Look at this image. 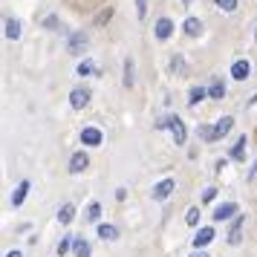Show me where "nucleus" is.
Wrapping results in <instances>:
<instances>
[{
	"label": "nucleus",
	"instance_id": "nucleus-20",
	"mask_svg": "<svg viewBox=\"0 0 257 257\" xmlns=\"http://www.w3.org/2000/svg\"><path fill=\"white\" fill-rule=\"evenodd\" d=\"M199 32H202V24H199L197 18H188L185 21V35L194 38V35H199Z\"/></svg>",
	"mask_w": 257,
	"mask_h": 257
},
{
	"label": "nucleus",
	"instance_id": "nucleus-19",
	"mask_svg": "<svg viewBox=\"0 0 257 257\" xmlns=\"http://www.w3.org/2000/svg\"><path fill=\"white\" fill-rule=\"evenodd\" d=\"M208 95H211V98H222V95H225V84H222L220 78H214L211 87H208Z\"/></svg>",
	"mask_w": 257,
	"mask_h": 257
},
{
	"label": "nucleus",
	"instance_id": "nucleus-2",
	"mask_svg": "<svg viewBox=\"0 0 257 257\" xmlns=\"http://www.w3.org/2000/svg\"><path fill=\"white\" fill-rule=\"evenodd\" d=\"M231 127H234V118H231V116H222L220 121L214 124V127H199L197 133H199L205 142H217V139H222V136H225Z\"/></svg>",
	"mask_w": 257,
	"mask_h": 257
},
{
	"label": "nucleus",
	"instance_id": "nucleus-23",
	"mask_svg": "<svg viewBox=\"0 0 257 257\" xmlns=\"http://www.w3.org/2000/svg\"><path fill=\"white\" fill-rule=\"evenodd\" d=\"M98 217H101V205H98V202H90V208H87V220L98 222Z\"/></svg>",
	"mask_w": 257,
	"mask_h": 257
},
{
	"label": "nucleus",
	"instance_id": "nucleus-33",
	"mask_svg": "<svg viewBox=\"0 0 257 257\" xmlns=\"http://www.w3.org/2000/svg\"><path fill=\"white\" fill-rule=\"evenodd\" d=\"M6 257H24V251H18V248H15V251H9Z\"/></svg>",
	"mask_w": 257,
	"mask_h": 257
},
{
	"label": "nucleus",
	"instance_id": "nucleus-16",
	"mask_svg": "<svg viewBox=\"0 0 257 257\" xmlns=\"http://www.w3.org/2000/svg\"><path fill=\"white\" fill-rule=\"evenodd\" d=\"M72 254L75 257H90V243H87L84 237H75V240H72Z\"/></svg>",
	"mask_w": 257,
	"mask_h": 257
},
{
	"label": "nucleus",
	"instance_id": "nucleus-13",
	"mask_svg": "<svg viewBox=\"0 0 257 257\" xmlns=\"http://www.w3.org/2000/svg\"><path fill=\"white\" fill-rule=\"evenodd\" d=\"M6 38H9V41H18V38H21V21H18V18H6Z\"/></svg>",
	"mask_w": 257,
	"mask_h": 257
},
{
	"label": "nucleus",
	"instance_id": "nucleus-25",
	"mask_svg": "<svg viewBox=\"0 0 257 257\" xmlns=\"http://www.w3.org/2000/svg\"><path fill=\"white\" fill-rule=\"evenodd\" d=\"M124 87H133V61H124Z\"/></svg>",
	"mask_w": 257,
	"mask_h": 257
},
{
	"label": "nucleus",
	"instance_id": "nucleus-4",
	"mask_svg": "<svg viewBox=\"0 0 257 257\" xmlns=\"http://www.w3.org/2000/svg\"><path fill=\"white\" fill-rule=\"evenodd\" d=\"M234 214H237V202H222V205H217L214 208V222H225V220H231Z\"/></svg>",
	"mask_w": 257,
	"mask_h": 257
},
{
	"label": "nucleus",
	"instance_id": "nucleus-14",
	"mask_svg": "<svg viewBox=\"0 0 257 257\" xmlns=\"http://www.w3.org/2000/svg\"><path fill=\"white\" fill-rule=\"evenodd\" d=\"M214 240V228H199L197 237H194V248H202V245H208Z\"/></svg>",
	"mask_w": 257,
	"mask_h": 257
},
{
	"label": "nucleus",
	"instance_id": "nucleus-5",
	"mask_svg": "<svg viewBox=\"0 0 257 257\" xmlns=\"http://www.w3.org/2000/svg\"><path fill=\"white\" fill-rule=\"evenodd\" d=\"M70 104L75 107V110L87 107V104H90V90H87V87H75V90L70 93Z\"/></svg>",
	"mask_w": 257,
	"mask_h": 257
},
{
	"label": "nucleus",
	"instance_id": "nucleus-6",
	"mask_svg": "<svg viewBox=\"0 0 257 257\" xmlns=\"http://www.w3.org/2000/svg\"><path fill=\"white\" fill-rule=\"evenodd\" d=\"M101 142H104V136H101V130L98 127H84L81 130V145L95 148V145H101Z\"/></svg>",
	"mask_w": 257,
	"mask_h": 257
},
{
	"label": "nucleus",
	"instance_id": "nucleus-8",
	"mask_svg": "<svg viewBox=\"0 0 257 257\" xmlns=\"http://www.w3.org/2000/svg\"><path fill=\"white\" fill-rule=\"evenodd\" d=\"M248 72H251V64H248L245 58H240V61H234L231 64V78H237V81H245Z\"/></svg>",
	"mask_w": 257,
	"mask_h": 257
},
{
	"label": "nucleus",
	"instance_id": "nucleus-15",
	"mask_svg": "<svg viewBox=\"0 0 257 257\" xmlns=\"http://www.w3.org/2000/svg\"><path fill=\"white\" fill-rule=\"evenodd\" d=\"M72 217H75V205L72 202H64L58 208V222H64V225H70L72 222Z\"/></svg>",
	"mask_w": 257,
	"mask_h": 257
},
{
	"label": "nucleus",
	"instance_id": "nucleus-26",
	"mask_svg": "<svg viewBox=\"0 0 257 257\" xmlns=\"http://www.w3.org/2000/svg\"><path fill=\"white\" fill-rule=\"evenodd\" d=\"M185 222H188V225H197V222H199V208H197V205L185 211Z\"/></svg>",
	"mask_w": 257,
	"mask_h": 257
},
{
	"label": "nucleus",
	"instance_id": "nucleus-10",
	"mask_svg": "<svg viewBox=\"0 0 257 257\" xmlns=\"http://www.w3.org/2000/svg\"><path fill=\"white\" fill-rule=\"evenodd\" d=\"M84 47H87V35H84V32H72L70 35V52L72 55H81Z\"/></svg>",
	"mask_w": 257,
	"mask_h": 257
},
{
	"label": "nucleus",
	"instance_id": "nucleus-9",
	"mask_svg": "<svg viewBox=\"0 0 257 257\" xmlns=\"http://www.w3.org/2000/svg\"><path fill=\"white\" fill-rule=\"evenodd\" d=\"M240 231H243V214H237L228 225V245H237L240 243Z\"/></svg>",
	"mask_w": 257,
	"mask_h": 257
},
{
	"label": "nucleus",
	"instance_id": "nucleus-29",
	"mask_svg": "<svg viewBox=\"0 0 257 257\" xmlns=\"http://www.w3.org/2000/svg\"><path fill=\"white\" fill-rule=\"evenodd\" d=\"M171 70H174V72H182V70H185V64H182V58H179V55L171 61Z\"/></svg>",
	"mask_w": 257,
	"mask_h": 257
},
{
	"label": "nucleus",
	"instance_id": "nucleus-1",
	"mask_svg": "<svg viewBox=\"0 0 257 257\" xmlns=\"http://www.w3.org/2000/svg\"><path fill=\"white\" fill-rule=\"evenodd\" d=\"M156 127H159V130H171L176 145H185L188 130H185V124H182V118H179V116H165V118H159V121H156Z\"/></svg>",
	"mask_w": 257,
	"mask_h": 257
},
{
	"label": "nucleus",
	"instance_id": "nucleus-3",
	"mask_svg": "<svg viewBox=\"0 0 257 257\" xmlns=\"http://www.w3.org/2000/svg\"><path fill=\"white\" fill-rule=\"evenodd\" d=\"M174 191H176V182H174V179H171V176H168V179H162V182H159V185H153L151 197L156 199V202H165V199L171 197V194H174Z\"/></svg>",
	"mask_w": 257,
	"mask_h": 257
},
{
	"label": "nucleus",
	"instance_id": "nucleus-30",
	"mask_svg": "<svg viewBox=\"0 0 257 257\" xmlns=\"http://www.w3.org/2000/svg\"><path fill=\"white\" fill-rule=\"evenodd\" d=\"M44 26H49V29H55V26H61V21L55 18V15H49L47 21H44Z\"/></svg>",
	"mask_w": 257,
	"mask_h": 257
},
{
	"label": "nucleus",
	"instance_id": "nucleus-22",
	"mask_svg": "<svg viewBox=\"0 0 257 257\" xmlns=\"http://www.w3.org/2000/svg\"><path fill=\"white\" fill-rule=\"evenodd\" d=\"M78 75H101V72H98V70L93 67V61H87V58H84L81 64H78Z\"/></svg>",
	"mask_w": 257,
	"mask_h": 257
},
{
	"label": "nucleus",
	"instance_id": "nucleus-11",
	"mask_svg": "<svg viewBox=\"0 0 257 257\" xmlns=\"http://www.w3.org/2000/svg\"><path fill=\"white\" fill-rule=\"evenodd\" d=\"M171 35H174V24H171L168 18H159V21H156V38H159V41H168Z\"/></svg>",
	"mask_w": 257,
	"mask_h": 257
},
{
	"label": "nucleus",
	"instance_id": "nucleus-12",
	"mask_svg": "<svg viewBox=\"0 0 257 257\" xmlns=\"http://www.w3.org/2000/svg\"><path fill=\"white\" fill-rule=\"evenodd\" d=\"M26 194H29V182H18V188H15V194H12V208H18V205H24V199Z\"/></svg>",
	"mask_w": 257,
	"mask_h": 257
},
{
	"label": "nucleus",
	"instance_id": "nucleus-36",
	"mask_svg": "<svg viewBox=\"0 0 257 257\" xmlns=\"http://www.w3.org/2000/svg\"><path fill=\"white\" fill-rule=\"evenodd\" d=\"M254 38H257V32H254Z\"/></svg>",
	"mask_w": 257,
	"mask_h": 257
},
{
	"label": "nucleus",
	"instance_id": "nucleus-7",
	"mask_svg": "<svg viewBox=\"0 0 257 257\" xmlns=\"http://www.w3.org/2000/svg\"><path fill=\"white\" fill-rule=\"evenodd\" d=\"M87 165H90V156H87L84 151L72 153V159H70V174H81V171H87Z\"/></svg>",
	"mask_w": 257,
	"mask_h": 257
},
{
	"label": "nucleus",
	"instance_id": "nucleus-24",
	"mask_svg": "<svg viewBox=\"0 0 257 257\" xmlns=\"http://www.w3.org/2000/svg\"><path fill=\"white\" fill-rule=\"evenodd\" d=\"M72 240H75V237H61V243H58V257H64V254H67V251L72 248Z\"/></svg>",
	"mask_w": 257,
	"mask_h": 257
},
{
	"label": "nucleus",
	"instance_id": "nucleus-21",
	"mask_svg": "<svg viewBox=\"0 0 257 257\" xmlns=\"http://www.w3.org/2000/svg\"><path fill=\"white\" fill-rule=\"evenodd\" d=\"M202 98H205V87H194V90L188 93V104L194 107V104H199Z\"/></svg>",
	"mask_w": 257,
	"mask_h": 257
},
{
	"label": "nucleus",
	"instance_id": "nucleus-35",
	"mask_svg": "<svg viewBox=\"0 0 257 257\" xmlns=\"http://www.w3.org/2000/svg\"><path fill=\"white\" fill-rule=\"evenodd\" d=\"M182 3H185V6H188V3H194V0H182Z\"/></svg>",
	"mask_w": 257,
	"mask_h": 257
},
{
	"label": "nucleus",
	"instance_id": "nucleus-27",
	"mask_svg": "<svg viewBox=\"0 0 257 257\" xmlns=\"http://www.w3.org/2000/svg\"><path fill=\"white\" fill-rule=\"evenodd\" d=\"M217 6H220L222 12H234L237 9V0H217Z\"/></svg>",
	"mask_w": 257,
	"mask_h": 257
},
{
	"label": "nucleus",
	"instance_id": "nucleus-34",
	"mask_svg": "<svg viewBox=\"0 0 257 257\" xmlns=\"http://www.w3.org/2000/svg\"><path fill=\"white\" fill-rule=\"evenodd\" d=\"M191 257H208V254H199V251H197V254H191Z\"/></svg>",
	"mask_w": 257,
	"mask_h": 257
},
{
	"label": "nucleus",
	"instance_id": "nucleus-32",
	"mask_svg": "<svg viewBox=\"0 0 257 257\" xmlns=\"http://www.w3.org/2000/svg\"><path fill=\"white\" fill-rule=\"evenodd\" d=\"M136 6H139V18H145V9H148V3H145V0H136Z\"/></svg>",
	"mask_w": 257,
	"mask_h": 257
},
{
	"label": "nucleus",
	"instance_id": "nucleus-31",
	"mask_svg": "<svg viewBox=\"0 0 257 257\" xmlns=\"http://www.w3.org/2000/svg\"><path fill=\"white\" fill-rule=\"evenodd\" d=\"M110 15H113V12H110V9H107V12H101V15H98V18H95V24H104V21H107V18H110Z\"/></svg>",
	"mask_w": 257,
	"mask_h": 257
},
{
	"label": "nucleus",
	"instance_id": "nucleus-28",
	"mask_svg": "<svg viewBox=\"0 0 257 257\" xmlns=\"http://www.w3.org/2000/svg\"><path fill=\"white\" fill-rule=\"evenodd\" d=\"M214 197H217V188H205V191H202V199H205V202H214Z\"/></svg>",
	"mask_w": 257,
	"mask_h": 257
},
{
	"label": "nucleus",
	"instance_id": "nucleus-17",
	"mask_svg": "<svg viewBox=\"0 0 257 257\" xmlns=\"http://www.w3.org/2000/svg\"><path fill=\"white\" fill-rule=\"evenodd\" d=\"M245 156V136H240V139L234 142V148L228 151V159H234V162H240Z\"/></svg>",
	"mask_w": 257,
	"mask_h": 257
},
{
	"label": "nucleus",
	"instance_id": "nucleus-18",
	"mask_svg": "<svg viewBox=\"0 0 257 257\" xmlns=\"http://www.w3.org/2000/svg\"><path fill=\"white\" fill-rule=\"evenodd\" d=\"M98 237H101V240H116L118 228L116 225H110V222H101V225H98Z\"/></svg>",
	"mask_w": 257,
	"mask_h": 257
}]
</instances>
